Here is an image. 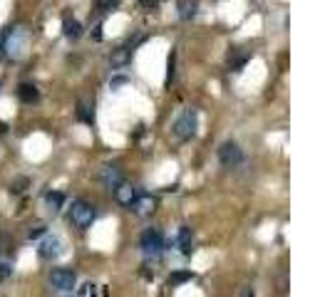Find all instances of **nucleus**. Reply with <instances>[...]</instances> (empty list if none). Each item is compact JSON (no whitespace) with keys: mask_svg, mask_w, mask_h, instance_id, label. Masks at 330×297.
I'll list each match as a JSON object with an SVG mask.
<instances>
[{"mask_svg":"<svg viewBox=\"0 0 330 297\" xmlns=\"http://www.w3.org/2000/svg\"><path fill=\"white\" fill-rule=\"evenodd\" d=\"M13 275V268H10V263H0V282H5L8 277Z\"/></svg>","mask_w":330,"mask_h":297,"instance_id":"393cba45","label":"nucleus"},{"mask_svg":"<svg viewBox=\"0 0 330 297\" xmlns=\"http://www.w3.org/2000/svg\"><path fill=\"white\" fill-rule=\"evenodd\" d=\"M60 252H62V243H60V238H57V235H45L43 243H40V258H45V260H55V258H60Z\"/></svg>","mask_w":330,"mask_h":297,"instance_id":"6e6552de","label":"nucleus"},{"mask_svg":"<svg viewBox=\"0 0 330 297\" xmlns=\"http://www.w3.org/2000/svg\"><path fill=\"white\" fill-rule=\"evenodd\" d=\"M196 124H199V116H196V109H184L181 114L176 116V121H174V134L181 139V141H187L196 134Z\"/></svg>","mask_w":330,"mask_h":297,"instance_id":"f03ea898","label":"nucleus"},{"mask_svg":"<svg viewBox=\"0 0 330 297\" xmlns=\"http://www.w3.org/2000/svg\"><path fill=\"white\" fill-rule=\"evenodd\" d=\"M18 97H20V102L25 104H35L38 99H40V92L35 84H30V82H23L20 87H18Z\"/></svg>","mask_w":330,"mask_h":297,"instance_id":"9d476101","label":"nucleus"},{"mask_svg":"<svg viewBox=\"0 0 330 297\" xmlns=\"http://www.w3.org/2000/svg\"><path fill=\"white\" fill-rule=\"evenodd\" d=\"M179 250L184 252V255H191V250H194V245H191V230L189 228L179 230Z\"/></svg>","mask_w":330,"mask_h":297,"instance_id":"f3484780","label":"nucleus"},{"mask_svg":"<svg viewBox=\"0 0 330 297\" xmlns=\"http://www.w3.org/2000/svg\"><path fill=\"white\" fill-rule=\"evenodd\" d=\"M27 186H30V181H27L25 176H18V179H13V183H10V191H13V193H23Z\"/></svg>","mask_w":330,"mask_h":297,"instance_id":"412c9836","label":"nucleus"},{"mask_svg":"<svg viewBox=\"0 0 330 297\" xmlns=\"http://www.w3.org/2000/svg\"><path fill=\"white\" fill-rule=\"evenodd\" d=\"M0 134H5V124H0Z\"/></svg>","mask_w":330,"mask_h":297,"instance_id":"c85d7f7f","label":"nucleus"},{"mask_svg":"<svg viewBox=\"0 0 330 297\" xmlns=\"http://www.w3.org/2000/svg\"><path fill=\"white\" fill-rule=\"evenodd\" d=\"M179 5V18L181 20H191L196 15V0H176Z\"/></svg>","mask_w":330,"mask_h":297,"instance_id":"ddd939ff","label":"nucleus"},{"mask_svg":"<svg viewBox=\"0 0 330 297\" xmlns=\"http://www.w3.org/2000/svg\"><path fill=\"white\" fill-rule=\"evenodd\" d=\"M50 285L57 290V292H72V287L77 285V275L75 270H67V268H57L50 275Z\"/></svg>","mask_w":330,"mask_h":297,"instance_id":"20e7f679","label":"nucleus"},{"mask_svg":"<svg viewBox=\"0 0 330 297\" xmlns=\"http://www.w3.org/2000/svg\"><path fill=\"white\" fill-rule=\"evenodd\" d=\"M134 196H137V191L127 181H122L117 188H115V198H117V203H122V206H129V201H132Z\"/></svg>","mask_w":330,"mask_h":297,"instance_id":"9b49d317","label":"nucleus"},{"mask_svg":"<svg viewBox=\"0 0 330 297\" xmlns=\"http://www.w3.org/2000/svg\"><path fill=\"white\" fill-rule=\"evenodd\" d=\"M94 206L87 203V201H75L70 208V221L75 223V228L80 230H87L94 223Z\"/></svg>","mask_w":330,"mask_h":297,"instance_id":"f257e3e1","label":"nucleus"},{"mask_svg":"<svg viewBox=\"0 0 330 297\" xmlns=\"http://www.w3.org/2000/svg\"><path fill=\"white\" fill-rule=\"evenodd\" d=\"M139 5L144 10H157V8H159V0H139Z\"/></svg>","mask_w":330,"mask_h":297,"instance_id":"a878e982","label":"nucleus"},{"mask_svg":"<svg viewBox=\"0 0 330 297\" xmlns=\"http://www.w3.org/2000/svg\"><path fill=\"white\" fill-rule=\"evenodd\" d=\"M77 119L85 121V124H90V126L94 124V112L87 102H80V107H77Z\"/></svg>","mask_w":330,"mask_h":297,"instance_id":"dca6fc26","label":"nucleus"},{"mask_svg":"<svg viewBox=\"0 0 330 297\" xmlns=\"http://www.w3.org/2000/svg\"><path fill=\"white\" fill-rule=\"evenodd\" d=\"M62 32H65L67 40H80V35H82V25L77 23L75 18H65V23H62Z\"/></svg>","mask_w":330,"mask_h":297,"instance_id":"f8f14e48","label":"nucleus"},{"mask_svg":"<svg viewBox=\"0 0 330 297\" xmlns=\"http://www.w3.org/2000/svg\"><path fill=\"white\" fill-rule=\"evenodd\" d=\"M45 203L47 208L52 210V213H57L60 208H62V203H65V193H60V191H50L45 196Z\"/></svg>","mask_w":330,"mask_h":297,"instance_id":"2eb2a0df","label":"nucleus"},{"mask_svg":"<svg viewBox=\"0 0 330 297\" xmlns=\"http://www.w3.org/2000/svg\"><path fill=\"white\" fill-rule=\"evenodd\" d=\"M127 82H129V79H127V77H115V79H112V82H109V87H112V90H119V87H124V84H127Z\"/></svg>","mask_w":330,"mask_h":297,"instance_id":"bb28decb","label":"nucleus"},{"mask_svg":"<svg viewBox=\"0 0 330 297\" xmlns=\"http://www.w3.org/2000/svg\"><path fill=\"white\" fill-rule=\"evenodd\" d=\"M191 280V273L189 270H176V273L169 275V285H184Z\"/></svg>","mask_w":330,"mask_h":297,"instance_id":"6ab92c4d","label":"nucleus"},{"mask_svg":"<svg viewBox=\"0 0 330 297\" xmlns=\"http://www.w3.org/2000/svg\"><path fill=\"white\" fill-rule=\"evenodd\" d=\"M141 252L146 255V258H152V255H159L162 248H164V235H162V230L157 228H149L141 233Z\"/></svg>","mask_w":330,"mask_h":297,"instance_id":"7ed1b4c3","label":"nucleus"},{"mask_svg":"<svg viewBox=\"0 0 330 297\" xmlns=\"http://www.w3.org/2000/svg\"><path fill=\"white\" fill-rule=\"evenodd\" d=\"M23 47H25V32L20 30V27H10L8 35H5V40H3V50H5V55L15 60V57H20Z\"/></svg>","mask_w":330,"mask_h":297,"instance_id":"39448f33","label":"nucleus"},{"mask_svg":"<svg viewBox=\"0 0 330 297\" xmlns=\"http://www.w3.org/2000/svg\"><path fill=\"white\" fill-rule=\"evenodd\" d=\"M122 181H124V176H122V171H119L117 166L107 163V166L102 168V183H104L109 191H115V188H117Z\"/></svg>","mask_w":330,"mask_h":297,"instance_id":"1a4fd4ad","label":"nucleus"},{"mask_svg":"<svg viewBox=\"0 0 330 297\" xmlns=\"http://www.w3.org/2000/svg\"><path fill=\"white\" fill-rule=\"evenodd\" d=\"M246 62H248V55H246V52H243V55H238V52H231V55H229V67L234 69V72H241Z\"/></svg>","mask_w":330,"mask_h":297,"instance_id":"a211bd4d","label":"nucleus"},{"mask_svg":"<svg viewBox=\"0 0 330 297\" xmlns=\"http://www.w3.org/2000/svg\"><path fill=\"white\" fill-rule=\"evenodd\" d=\"M174 67H176V55L171 52V55H169V72H166V84H171V79H174Z\"/></svg>","mask_w":330,"mask_h":297,"instance_id":"b1692460","label":"nucleus"},{"mask_svg":"<svg viewBox=\"0 0 330 297\" xmlns=\"http://www.w3.org/2000/svg\"><path fill=\"white\" fill-rule=\"evenodd\" d=\"M127 208H129L132 213H137V216H152V213L157 210V198L149 196V193H141V196H134Z\"/></svg>","mask_w":330,"mask_h":297,"instance_id":"0eeeda50","label":"nucleus"},{"mask_svg":"<svg viewBox=\"0 0 330 297\" xmlns=\"http://www.w3.org/2000/svg\"><path fill=\"white\" fill-rule=\"evenodd\" d=\"M80 297H90V295H97V285H92V282H85L82 287H77L75 290Z\"/></svg>","mask_w":330,"mask_h":297,"instance_id":"4be33fe9","label":"nucleus"},{"mask_svg":"<svg viewBox=\"0 0 330 297\" xmlns=\"http://www.w3.org/2000/svg\"><path fill=\"white\" fill-rule=\"evenodd\" d=\"M218 161H221V166L234 168V166H238V163L243 161V154H241V149L236 146L234 141H226V144H221V149H218Z\"/></svg>","mask_w":330,"mask_h":297,"instance_id":"423d86ee","label":"nucleus"},{"mask_svg":"<svg viewBox=\"0 0 330 297\" xmlns=\"http://www.w3.org/2000/svg\"><path fill=\"white\" fill-rule=\"evenodd\" d=\"M129 55H132L129 47H119V50H115V55L109 57V65H112V67H124V65L129 62Z\"/></svg>","mask_w":330,"mask_h":297,"instance_id":"4468645a","label":"nucleus"},{"mask_svg":"<svg viewBox=\"0 0 330 297\" xmlns=\"http://www.w3.org/2000/svg\"><path fill=\"white\" fill-rule=\"evenodd\" d=\"M45 233H47L45 226H32V228L27 230V238H30V240H38V238H43Z\"/></svg>","mask_w":330,"mask_h":297,"instance_id":"5701e85b","label":"nucleus"},{"mask_svg":"<svg viewBox=\"0 0 330 297\" xmlns=\"http://www.w3.org/2000/svg\"><path fill=\"white\" fill-rule=\"evenodd\" d=\"M92 40L94 43H102V23H97L92 27Z\"/></svg>","mask_w":330,"mask_h":297,"instance_id":"cd10ccee","label":"nucleus"},{"mask_svg":"<svg viewBox=\"0 0 330 297\" xmlns=\"http://www.w3.org/2000/svg\"><path fill=\"white\" fill-rule=\"evenodd\" d=\"M94 5H97L99 13H109V10H115L119 5V0H94Z\"/></svg>","mask_w":330,"mask_h":297,"instance_id":"aec40b11","label":"nucleus"}]
</instances>
